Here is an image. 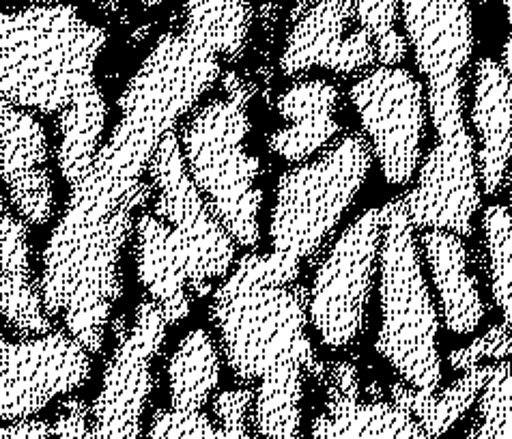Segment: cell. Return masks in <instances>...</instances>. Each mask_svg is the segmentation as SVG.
<instances>
[{
	"label": "cell",
	"mask_w": 512,
	"mask_h": 439,
	"mask_svg": "<svg viewBox=\"0 0 512 439\" xmlns=\"http://www.w3.org/2000/svg\"><path fill=\"white\" fill-rule=\"evenodd\" d=\"M302 263L278 252H246L211 293L209 319L231 373L244 386L304 375L323 384L325 364L308 334Z\"/></svg>",
	"instance_id": "6da1fadb"
},
{
	"label": "cell",
	"mask_w": 512,
	"mask_h": 439,
	"mask_svg": "<svg viewBox=\"0 0 512 439\" xmlns=\"http://www.w3.org/2000/svg\"><path fill=\"white\" fill-rule=\"evenodd\" d=\"M106 28L91 24L74 5H31L0 11V99L59 115L93 87Z\"/></svg>",
	"instance_id": "7a4b0ae2"
},
{
	"label": "cell",
	"mask_w": 512,
	"mask_h": 439,
	"mask_svg": "<svg viewBox=\"0 0 512 439\" xmlns=\"http://www.w3.org/2000/svg\"><path fill=\"white\" fill-rule=\"evenodd\" d=\"M254 82L222 76V95L198 106L179 132L186 168L213 216L239 248L261 242V160L248 147Z\"/></svg>",
	"instance_id": "3957f363"
},
{
	"label": "cell",
	"mask_w": 512,
	"mask_h": 439,
	"mask_svg": "<svg viewBox=\"0 0 512 439\" xmlns=\"http://www.w3.org/2000/svg\"><path fill=\"white\" fill-rule=\"evenodd\" d=\"M379 330L375 351L403 384L437 392L442 388L439 310L424 276L418 231L401 196L383 205L379 252Z\"/></svg>",
	"instance_id": "277c9868"
},
{
	"label": "cell",
	"mask_w": 512,
	"mask_h": 439,
	"mask_svg": "<svg viewBox=\"0 0 512 439\" xmlns=\"http://www.w3.org/2000/svg\"><path fill=\"white\" fill-rule=\"evenodd\" d=\"M371 168V145L364 134L351 132L284 171L269 211L272 252L297 263L315 259L362 192Z\"/></svg>",
	"instance_id": "5b68a950"
},
{
	"label": "cell",
	"mask_w": 512,
	"mask_h": 439,
	"mask_svg": "<svg viewBox=\"0 0 512 439\" xmlns=\"http://www.w3.org/2000/svg\"><path fill=\"white\" fill-rule=\"evenodd\" d=\"M383 207L362 211L327 246L308 287V319L319 343L332 351L360 341L379 274Z\"/></svg>",
	"instance_id": "8992f818"
},
{
	"label": "cell",
	"mask_w": 512,
	"mask_h": 439,
	"mask_svg": "<svg viewBox=\"0 0 512 439\" xmlns=\"http://www.w3.org/2000/svg\"><path fill=\"white\" fill-rule=\"evenodd\" d=\"M153 188L151 211L175 231L190 263L196 300L213 293L237 263V244L194 186L177 130L168 132L147 168Z\"/></svg>",
	"instance_id": "52a82bcc"
},
{
	"label": "cell",
	"mask_w": 512,
	"mask_h": 439,
	"mask_svg": "<svg viewBox=\"0 0 512 439\" xmlns=\"http://www.w3.org/2000/svg\"><path fill=\"white\" fill-rule=\"evenodd\" d=\"M349 99L383 181L396 188L414 181L429 117L422 82L401 65H377L353 82Z\"/></svg>",
	"instance_id": "ba28073f"
},
{
	"label": "cell",
	"mask_w": 512,
	"mask_h": 439,
	"mask_svg": "<svg viewBox=\"0 0 512 439\" xmlns=\"http://www.w3.org/2000/svg\"><path fill=\"white\" fill-rule=\"evenodd\" d=\"M166 330L162 310L151 300L136 306L127 330L115 338L91 403V439H140L142 414L155 386L153 362L164 347Z\"/></svg>",
	"instance_id": "9c48e42d"
},
{
	"label": "cell",
	"mask_w": 512,
	"mask_h": 439,
	"mask_svg": "<svg viewBox=\"0 0 512 439\" xmlns=\"http://www.w3.org/2000/svg\"><path fill=\"white\" fill-rule=\"evenodd\" d=\"M93 360L74 336L0 334V422L33 418L52 401L74 394L91 377Z\"/></svg>",
	"instance_id": "30bf717a"
},
{
	"label": "cell",
	"mask_w": 512,
	"mask_h": 439,
	"mask_svg": "<svg viewBox=\"0 0 512 439\" xmlns=\"http://www.w3.org/2000/svg\"><path fill=\"white\" fill-rule=\"evenodd\" d=\"M401 201L418 233L450 231L461 237L474 233L482 183L469 123L457 132L435 134V145L420 162L414 188Z\"/></svg>",
	"instance_id": "8fae6325"
},
{
	"label": "cell",
	"mask_w": 512,
	"mask_h": 439,
	"mask_svg": "<svg viewBox=\"0 0 512 439\" xmlns=\"http://www.w3.org/2000/svg\"><path fill=\"white\" fill-rule=\"evenodd\" d=\"M407 44L422 78L426 106H465V72L474 54L469 0H398Z\"/></svg>",
	"instance_id": "7c38bea8"
},
{
	"label": "cell",
	"mask_w": 512,
	"mask_h": 439,
	"mask_svg": "<svg viewBox=\"0 0 512 439\" xmlns=\"http://www.w3.org/2000/svg\"><path fill=\"white\" fill-rule=\"evenodd\" d=\"M375 63L377 46L355 16L353 0H315L289 24L280 54V72L287 78H302L312 69L336 76L366 74Z\"/></svg>",
	"instance_id": "4fadbf2b"
},
{
	"label": "cell",
	"mask_w": 512,
	"mask_h": 439,
	"mask_svg": "<svg viewBox=\"0 0 512 439\" xmlns=\"http://www.w3.org/2000/svg\"><path fill=\"white\" fill-rule=\"evenodd\" d=\"M0 181L11 209L28 226L54 218V177L50 140L31 110L0 99Z\"/></svg>",
	"instance_id": "5bb4252c"
},
{
	"label": "cell",
	"mask_w": 512,
	"mask_h": 439,
	"mask_svg": "<svg viewBox=\"0 0 512 439\" xmlns=\"http://www.w3.org/2000/svg\"><path fill=\"white\" fill-rule=\"evenodd\" d=\"M469 125L474 130L482 194L497 196L512 166V82L500 61L480 59L474 67Z\"/></svg>",
	"instance_id": "9a60e30c"
},
{
	"label": "cell",
	"mask_w": 512,
	"mask_h": 439,
	"mask_svg": "<svg viewBox=\"0 0 512 439\" xmlns=\"http://www.w3.org/2000/svg\"><path fill=\"white\" fill-rule=\"evenodd\" d=\"M338 104L340 91L334 82L297 78L276 99V112L284 123L269 134V151L293 166L315 158L340 134Z\"/></svg>",
	"instance_id": "2e32d148"
},
{
	"label": "cell",
	"mask_w": 512,
	"mask_h": 439,
	"mask_svg": "<svg viewBox=\"0 0 512 439\" xmlns=\"http://www.w3.org/2000/svg\"><path fill=\"white\" fill-rule=\"evenodd\" d=\"M418 242L444 328L454 336L474 334L487 315V304L482 300L463 237L450 231H422Z\"/></svg>",
	"instance_id": "e0dca14e"
},
{
	"label": "cell",
	"mask_w": 512,
	"mask_h": 439,
	"mask_svg": "<svg viewBox=\"0 0 512 439\" xmlns=\"http://www.w3.org/2000/svg\"><path fill=\"white\" fill-rule=\"evenodd\" d=\"M134 257L138 282L147 291L149 300L162 310L168 328L188 319L194 300L188 257L175 231L151 209L138 214Z\"/></svg>",
	"instance_id": "ac0fdd59"
},
{
	"label": "cell",
	"mask_w": 512,
	"mask_h": 439,
	"mask_svg": "<svg viewBox=\"0 0 512 439\" xmlns=\"http://www.w3.org/2000/svg\"><path fill=\"white\" fill-rule=\"evenodd\" d=\"M0 321L18 336L54 330L33 267L28 224L11 207L0 211Z\"/></svg>",
	"instance_id": "d6986e66"
},
{
	"label": "cell",
	"mask_w": 512,
	"mask_h": 439,
	"mask_svg": "<svg viewBox=\"0 0 512 439\" xmlns=\"http://www.w3.org/2000/svg\"><path fill=\"white\" fill-rule=\"evenodd\" d=\"M325 409L312 420V439H431L403 407L360 392L325 388Z\"/></svg>",
	"instance_id": "ffe728a7"
},
{
	"label": "cell",
	"mask_w": 512,
	"mask_h": 439,
	"mask_svg": "<svg viewBox=\"0 0 512 439\" xmlns=\"http://www.w3.org/2000/svg\"><path fill=\"white\" fill-rule=\"evenodd\" d=\"M108 104L99 84L80 93L74 102L56 115L54 160L59 175L74 188L91 171L104 145Z\"/></svg>",
	"instance_id": "44dd1931"
},
{
	"label": "cell",
	"mask_w": 512,
	"mask_h": 439,
	"mask_svg": "<svg viewBox=\"0 0 512 439\" xmlns=\"http://www.w3.org/2000/svg\"><path fill=\"white\" fill-rule=\"evenodd\" d=\"M493 371L495 364L476 366L472 371H465L457 381H452L448 388H439L437 392L416 390L403 381H396L390 386V396L398 407H403L420 422L426 435L431 439H442L476 405Z\"/></svg>",
	"instance_id": "7402d4cb"
},
{
	"label": "cell",
	"mask_w": 512,
	"mask_h": 439,
	"mask_svg": "<svg viewBox=\"0 0 512 439\" xmlns=\"http://www.w3.org/2000/svg\"><path fill=\"white\" fill-rule=\"evenodd\" d=\"M220 353L216 338L203 328L181 336L166 362L170 407L203 409L213 399L222 373Z\"/></svg>",
	"instance_id": "603a6c76"
},
{
	"label": "cell",
	"mask_w": 512,
	"mask_h": 439,
	"mask_svg": "<svg viewBox=\"0 0 512 439\" xmlns=\"http://www.w3.org/2000/svg\"><path fill=\"white\" fill-rule=\"evenodd\" d=\"M252 18L250 0H183V28L203 35L231 63L246 54Z\"/></svg>",
	"instance_id": "cb8c5ba5"
},
{
	"label": "cell",
	"mask_w": 512,
	"mask_h": 439,
	"mask_svg": "<svg viewBox=\"0 0 512 439\" xmlns=\"http://www.w3.org/2000/svg\"><path fill=\"white\" fill-rule=\"evenodd\" d=\"M304 375L265 379L256 384L252 427L263 439H304Z\"/></svg>",
	"instance_id": "d4e9b609"
},
{
	"label": "cell",
	"mask_w": 512,
	"mask_h": 439,
	"mask_svg": "<svg viewBox=\"0 0 512 439\" xmlns=\"http://www.w3.org/2000/svg\"><path fill=\"white\" fill-rule=\"evenodd\" d=\"M487 269L493 302L500 310L502 323L512 332V214L502 203H493L482 211Z\"/></svg>",
	"instance_id": "484cf974"
},
{
	"label": "cell",
	"mask_w": 512,
	"mask_h": 439,
	"mask_svg": "<svg viewBox=\"0 0 512 439\" xmlns=\"http://www.w3.org/2000/svg\"><path fill=\"white\" fill-rule=\"evenodd\" d=\"M463 439H512V368L495 364V371L476 401V418Z\"/></svg>",
	"instance_id": "4316f807"
},
{
	"label": "cell",
	"mask_w": 512,
	"mask_h": 439,
	"mask_svg": "<svg viewBox=\"0 0 512 439\" xmlns=\"http://www.w3.org/2000/svg\"><path fill=\"white\" fill-rule=\"evenodd\" d=\"M512 360V332L504 323L491 325L487 332L476 336L472 343L448 353V364L452 371H472L482 364H502Z\"/></svg>",
	"instance_id": "83f0119b"
},
{
	"label": "cell",
	"mask_w": 512,
	"mask_h": 439,
	"mask_svg": "<svg viewBox=\"0 0 512 439\" xmlns=\"http://www.w3.org/2000/svg\"><path fill=\"white\" fill-rule=\"evenodd\" d=\"M254 390L231 388L213 396V420H216V439H256L252 427Z\"/></svg>",
	"instance_id": "f1b7e54d"
},
{
	"label": "cell",
	"mask_w": 512,
	"mask_h": 439,
	"mask_svg": "<svg viewBox=\"0 0 512 439\" xmlns=\"http://www.w3.org/2000/svg\"><path fill=\"white\" fill-rule=\"evenodd\" d=\"M145 439H216V422L203 409L162 407L153 414Z\"/></svg>",
	"instance_id": "f546056e"
},
{
	"label": "cell",
	"mask_w": 512,
	"mask_h": 439,
	"mask_svg": "<svg viewBox=\"0 0 512 439\" xmlns=\"http://www.w3.org/2000/svg\"><path fill=\"white\" fill-rule=\"evenodd\" d=\"M52 435L54 439H91L89 405L74 396L65 399L52 424Z\"/></svg>",
	"instance_id": "4dcf8cb0"
},
{
	"label": "cell",
	"mask_w": 512,
	"mask_h": 439,
	"mask_svg": "<svg viewBox=\"0 0 512 439\" xmlns=\"http://www.w3.org/2000/svg\"><path fill=\"white\" fill-rule=\"evenodd\" d=\"M0 439H54L52 424L46 420H20L0 427Z\"/></svg>",
	"instance_id": "1f68e13d"
},
{
	"label": "cell",
	"mask_w": 512,
	"mask_h": 439,
	"mask_svg": "<svg viewBox=\"0 0 512 439\" xmlns=\"http://www.w3.org/2000/svg\"><path fill=\"white\" fill-rule=\"evenodd\" d=\"M502 7L506 11V22H508V35L504 41V48H502V65L506 69V74L512 82V0H502Z\"/></svg>",
	"instance_id": "d6a6232c"
},
{
	"label": "cell",
	"mask_w": 512,
	"mask_h": 439,
	"mask_svg": "<svg viewBox=\"0 0 512 439\" xmlns=\"http://www.w3.org/2000/svg\"><path fill=\"white\" fill-rule=\"evenodd\" d=\"M278 7H280V0H261L259 16H261V22H263L265 31H269V28H274L276 18H278Z\"/></svg>",
	"instance_id": "836d02e7"
},
{
	"label": "cell",
	"mask_w": 512,
	"mask_h": 439,
	"mask_svg": "<svg viewBox=\"0 0 512 439\" xmlns=\"http://www.w3.org/2000/svg\"><path fill=\"white\" fill-rule=\"evenodd\" d=\"M93 3L97 5V9H102L106 13H117L121 9L119 0H93Z\"/></svg>",
	"instance_id": "e575fe53"
},
{
	"label": "cell",
	"mask_w": 512,
	"mask_h": 439,
	"mask_svg": "<svg viewBox=\"0 0 512 439\" xmlns=\"http://www.w3.org/2000/svg\"><path fill=\"white\" fill-rule=\"evenodd\" d=\"M16 3H28V5H56L63 0H16Z\"/></svg>",
	"instance_id": "d590c367"
},
{
	"label": "cell",
	"mask_w": 512,
	"mask_h": 439,
	"mask_svg": "<svg viewBox=\"0 0 512 439\" xmlns=\"http://www.w3.org/2000/svg\"><path fill=\"white\" fill-rule=\"evenodd\" d=\"M138 3L142 5V7H147V9H155V7H160V5H164L166 0H138Z\"/></svg>",
	"instance_id": "8d00e7d4"
},
{
	"label": "cell",
	"mask_w": 512,
	"mask_h": 439,
	"mask_svg": "<svg viewBox=\"0 0 512 439\" xmlns=\"http://www.w3.org/2000/svg\"><path fill=\"white\" fill-rule=\"evenodd\" d=\"M508 209H510V214H512V173H510V177H508Z\"/></svg>",
	"instance_id": "74e56055"
},
{
	"label": "cell",
	"mask_w": 512,
	"mask_h": 439,
	"mask_svg": "<svg viewBox=\"0 0 512 439\" xmlns=\"http://www.w3.org/2000/svg\"><path fill=\"white\" fill-rule=\"evenodd\" d=\"M476 3H478V5H487V3H489V0H476Z\"/></svg>",
	"instance_id": "f35d334b"
}]
</instances>
